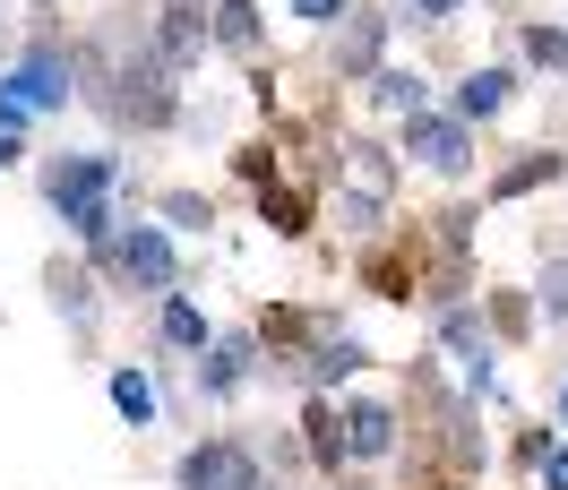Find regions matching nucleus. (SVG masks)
I'll use <instances>...</instances> for the list:
<instances>
[{"mask_svg":"<svg viewBox=\"0 0 568 490\" xmlns=\"http://www.w3.org/2000/svg\"><path fill=\"white\" fill-rule=\"evenodd\" d=\"M336 190H345V224H354L362 242H371V233H388V215H396V190H405V155H396L388 139L354 130V139H345V155H336Z\"/></svg>","mask_w":568,"mask_h":490,"instance_id":"1","label":"nucleus"},{"mask_svg":"<svg viewBox=\"0 0 568 490\" xmlns=\"http://www.w3.org/2000/svg\"><path fill=\"white\" fill-rule=\"evenodd\" d=\"M95 276H104L112 293H130V302H164L181 284V249L155 215H121V233H112V249L95 258Z\"/></svg>","mask_w":568,"mask_h":490,"instance_id":"2","label":"nucleus"},{"mask_svg":"<svg viewBox=\"0 0 568 490\" xmlns=\"http://www.w3.org/2000/svg\"><path fill=\"white\" fill-rule=\"evenodd\" d=\"M43 207L70 224L78 207H95V198H121V181H130V155L121 146H61L52 164H43Z\"/></svg>","mask_w":568,"mask_h":490,"instance_id":"3","label":"nucleus"},{"mask_svg":"<svg viewBox=\"0 0 568 490\" xmlns=\"http://www.w3.org/2000/svg\"><path fill=\"white\" fill-rule=\"evenodd\" d=\"M0 86L18 95V104L36 112V121H52V112H70L78 95H87V78H78V52L61 35H36L9 70H0Z\"/></svg>","mask_w":568,"mask_h":490,"instance_id":"4","label":"nucleus"},{"mask_svg":"<svg viewBox=\"0 0 568 490\" xmlns=\"http://www.w3.org/2000/svg\"><path fill=\"white\" fill-rule=\"evenodd\" d=\"M173 490H276V473H267V456L250 448L242 430H207V439L181 448Z\"/></svg>","mask_w":568,"mask_h":490,"instance_id":"5","label":"nucleus"},{"mask_svg":"<svg viewBox=\"0 0 568 490\" xmlns=\"http://www.w3.org/2000/svg\"><path fill=\"white\" fill-rule=\"evenodd\" d=\"M474 121H457L448 104H430V112H414L405 121V139H396V155L414 164V173H430V181H474Z\"/></svg>","mask_w":568,"mask_h":490,"instance_id":"6","label":"nucleus"},{"mask_svg":"<svg viewBox=\"0 0 568 490\" xmlns=\"http://www.w3.org/2000/svg\"><path fill=\"white\" fill-rule=\"evenodd\" d=\"M190 370H199V396H207V405H242L250 387L267 379V353H258L250 327H215V345L190 353Z\"/></svg>","mask_w":568,"mask_h":490,"instance_id":"7","label":"nucleus"},{"mask_svg":"<svg viewBox=\"0 0 568 490\" xmlns=\"http://www.w3.org/2000/svg\"><path fill=\"white\" fill-rule=\"evenodd\" d=\"M336 421H345V456H354V473H371V465H388L396 448H405V405L396 396H336Z\"/></svg>","mask_w":568,"mask_h":490,"instance_id":"8","label":"nucleus"},{"mask_svg":"<svg viewBox=\"0 0 568 490\" xmlns=\"http://www.w3.org/2000/svg\"><path fill=\"white\" fill-rule=\"evenodd\" d=\"M146 52L164 61L173 78H199L215 61V35H207V0H164L146 18Z\"/></svg>","mask_w":568,"mask_h":490,"instance_id":"9","label":"nucleus"},{"mask_svg":"<svg viewBox=\"0 0 568 490\" xmlns=\"http://www.w3.org/2000/svg\"><path fill=\"white\" fill-rule=\"evenodd\" d=\"M388 27H396V9H371V0H354V9L327 27V70L345 78V86H371V70L388 61Z\"/></svg>","mask_w":568,"mask_h":490,"instance_id":"10","label":"nucleus"},{"mask_svg":"<svg viewBox=\"0 0 568 490\" xmlns=\"http://www.w3.org/2000/svg\"><path fill=\"white\" fill-rule=\"evenodd\" d=\"M371 361H379V353L362 345V336H345V327L327 318V327H320V345L302 353V370H293V387H311V396H345V387H354L362 370H371Z\"/></svg>","mask_w":568,"mask_h":490,"instance_id":"11","label":"nucleus"},{"mask_svg":"<svg viewBox=\"0 0 568 490\" xmlns=\"http://www.w3.org/2000/svg\"><path fill=\"white\" fill-rule=\"evenodd\" d=\"M517 86H526V70H517V61H474V70L457 78V95H448V112L483 130V121H499V112L517 104Z\"/></svg>","mask_w":568,"mask_h":490,"instance_id":"12","label":"nucleus"},{"mask_svg":"<svg viewBox=\"0 0 568 490\" xmlns=\"http://www.w3.org/2000/svg\"><path fill=\"white\" fill-rule=\"evenodd\" d=\"M104 396H112V414H121V430H164V379H155V361H121L104 379Z\"/></svg>","mask_w":568,"mask_h":490,"instance_id":"13","label":"nucleus"},{"mask_svg":"<svg viewBox=\"0 0 568 490\" xmlns=\"http://www.w3.org/2000/svg\"><path fill=\"white\" fill-rule=\"evenodd\" d=\"M207 345H215V318L199 310L190 284H173V293L155 302V353H181V361H190V353H207Z\"/></svg>","mask_w":568,"mask_h":490,"instance_id":"14","label":"nucleus"},{"mask_svg":"<svg viewBox=\"0 0 568 490\" xmlns=\"http://www.w3.org/2000/svg\"><path fill=\"white\" fill-rule=\"evenodd\" d=\"M362 95H371V112H388V121H414V112H430V104H439V95H430V78L414 70V61H379Z\"/></svg>","mask_w":568,"mask_h":490,"instance_id":"15","label":"nucleus"},{"mask_svg":"<svg viewBox=\"0 0 568 490\" xmlns=\"http://www.w3.org/2000/svg\"><path fill=\"white\" fill-rule=\"evenodd\" d=\"M207 35H215V52L258 61V52H267V9H258V0H207Z\"/></svg>","mask_w":568,"mask_h":490,"instance_id":"16","label":"nucleus"},{"mask_svg":"<svg viewBox=\"0 0 568 490\" xmlns=\"http://www.w3.org/2000/svg\"><path fill=\"white\" fill-rule=\"evenodd\" d=\"M551 181H568V146H534V155H517L508 173H491V207H517V198L551 190Z\"/></svg>","mask_w":568,"mask_h":490,"instance_id":"17","label":"nucleus"},{"mask_svg":"<svg viewBox=\"0 0 568 490\" xmlns=\"http://www.w3.org/2000/svg\"><path fill=\"white\" fill-rule=\"evenodd\" d=\"M258 224H267L276 242H311V224H320V215H311V190H302V181H267V190H258Z\"/></svg>","mask_w":568,"mask_h":490,"instance_id":"18","label":"nucleus"},{"mask_svg":"<svg viewBox=\"0 0 568 490\" xmlns=\"http://www.w3.org/2000/svg\"><path fill=\"white\" fill-rule=\"evenodd\" d=\"M43 284H52V310L70 318L78 336H87V327H95V267H87V258H52V267H43Z\"/></svg>","mask_w":568,"mask_h":490,"instance_id":"19","label":"nucleus"},{"mask_svg":"<svg viewBox=\"0 0 568 490\" xmlns=\"http://www.w3.org/2000/svg\"><path fill=\"white\" fill-rule=\"evenodd\" d=\"M517 70H526V78H560L568 70V27H560V18H526V35H517Z\"/></svg>","mask_w":568,"mask_h":490,"instance_id":"20","label":"nucleus"},{"mask_svg":"<svg viewBox=\"0 0 568 490\" xmlns=\"http://www.w3.org/2000/svg\"><path fill=\"white\" fill-rule=\"evenodd\" d=\"M430 336H439V345L465 361V353H491V318H483V310H465V302H448V310L430 318Z\"/></svg>","mask_w":568,"mask_h":490,"instance_id":"21","label":"nucleus"},{"mask_svg":"<svg viewBox=\"0 0 568 490\" xmlns=\"http://www.w3.org/2000/svg\"><path fill=\"white\" fill-rule=\"evenodd\" d=\"M534 318H542L551 336H568V258H551V267L534 276Z\"/></svg>","mask_w":568,"mask_h":490,"instance_id":"22","label":"nucleus"},{"mask_svg":"<svg viewBox=\"0 0 568 490\" xmlns=\"http://www.w3.org/2000/svg\"><path fill=\"white\" fill-rule=\"evenodd\" d=\"M164 233H215V198L207 190H164Z\"/></svg>","mask_w":568,"mask_h":490,"instance_id":"23","label":"nucleus"},{"mask_svg":"<svg viewBox=\"0 0 568 490\" xmlns=\"http://www.w3.org/2000/svg\"><path fill=\"white\" fill-rule=\"evenodd\" d=\"M560 448V421H526V430H517V448H508V473H542V456Z\"/></svg>","mask_w":568,"mask_h":490,"instance_id":"24","label":"nucleus"},{"mask_svg":"<svg viewBox=\"0 0 568 490\" xmlns=\"http://www.w3.org/2000/svg\"><path fill=\"white\" fill-rule=\"evenodd\" d=\"M345 9H354V0H284V18H293V27H311V35H327Z\"/></svg>","mask_w":568,"mask_h":490,"instance_id":"25","label":"nucleus"},{"mask_svg":"<svg viewBox=\"0 0 568 490\" xmlns=\"http://www.w3.org/2000/svg\"><path fill=\"white\" fill-rule=\"evenodd\" d=\"M233 173H242L250 190H267V181H276V146H267V139H250L242 155H233Z\"/></svg>","mask_w":568,"mask_h":490,"instance_id":"26","label":"nucleus"},{"mask_svg":"<svg viewBox=\"0 0 568 490\" xmlns=\"http://www.w3.org/2000/svg\"><path fill=\"white\" fill-rule=\"evenodd\" d=\"M0 130H9V139H36V112L18 104V95H9V86H0Z\"/></svg>","mask_w":568,"mask_h":490,"instance_id":"27","label":"nucleus"},{"mask_svg":"<svg viewBox=\"0 0 568 490\" xmlns=\"http://www.w3.org/2000/svg\"><path fill=\"white\" fill-rule=\"evenodd\" d=\"M474 0H405V18H430V27H448V18H465Z\"/></svg>","mask_w":568,"mask_h":490,"instance_id":"28","label":"nucleus"},{"mask_svg":"<svg viewBox=\"0 0 568 490\" xmlns=\"http://www.w3.org/2000/svg\"><path fill=\"white\" fill-rule=\"evenodd\" d=\"M18 164H27V139H9V130H0V173H18Z\"/></svg>","mask_w":568,"mask_h":490,"instance_id":"29","label":"nucleus"},{"mask_svg":"<svg viewBox=\"0 0 568 490\" xmlns=\"http://www.w3.org/2000/svg\"><path fill=\"white\" fill-rule=\"evenodd\" d=\"M551 421H560V430H568V370H560V379H551Z\"/></svg>","mask_w":568,"mask_h":490,"instance_id":"30","label":"nucleus"},{"mask_svg":"<svg viewBox=\"0 0 568 490\" xmlns=\"http://www.w3.org/2000/svg\"><path fill=\"white\" fill-rule=\"evenodd\" d=\"M327 490H379V482H362V473H345V482H327Z\"/></svg>","mask_w":568,"mask_h":490,"instance_id":"31","label":"nucleus"}]
</instances>
